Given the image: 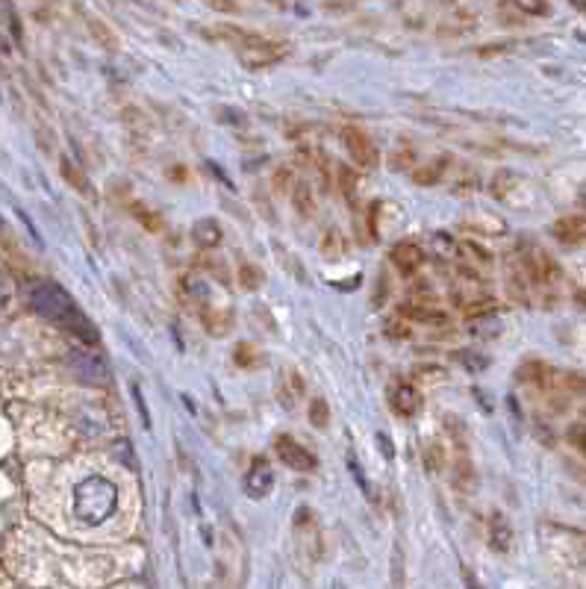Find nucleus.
Returning <instances> with one entry per match:
<instances>
[{
	"label": "nucleus",
	"instance_id": "23",
	"mask_svg": "<svg viewBox=\"0 0 586 589\" xmlns=\"http://www.w3.org/2000/svg\"><path fill=\"white\" fill-rule=\"evenodd\" d=\"M454 168H457V174H454V177H445V180H451L454 192H460V195H472L480 183L478 171H472V168H466V165H460V162H454Z\"/></svg>",
	"mask_w": 586,
	"mask_h": 589
},
{
	"label": "nucleus",
	"instance_id": "5",
	"mask_svg": "<svg viewBox=\"0 0 586 589\" xmlns=\"http://www.w3.org/2000/svg\"><path fill=\"white\" fill-rule=\"evenodd\" d=\"M274 454H277V460L286 466V469H295V472H316V466H319V460H316V454L313 451H307L295 436H286V433H280V436H274Z\"/></svg>",
	"mask_w": 586,
	"mask_h": 589
},
{
	"label": "nucleus",
	"instance_id": "13",
	"mask_svg": "<svg viewBox=\"0 0 586 589\" xmlns=\"http://www.w3.org/2000/svg\"><path fill=\"white\" fill-rule=\"evenodd\" d=\"M404 319H410V322H422V324H448L451 322V316L442 310V307H436V304H404L401 310H398Z\"/></svg>",
	"mask_w": 586,
	"mask_h": 589
},
{
	"label": "nucleus",
	"instance_id": "36",
	"mask_svg": "<svg viewBox=\"0 0 586 589\" xmlns=\"http://www.w3.org/2000/svg\"><path fill=\"white\" fill-rule=\"evenodd\" d=\"M460 360H463V366H466L469 372H483V369H486V363H489L486 357H472L469 351H460Z\"/></svg>",
	"mask_w": 586,
	"mask_h": 589
},
{
	"label": "nucleus",
	"instance_id": "9",
	"mask_svg": "<svg viewBox=\"0 0 586 589\" xmlns=\"http://www.w3.org/2000/svg\"><path fill=\"white\" fill-rule=\"evenodd\" d=\"M551 236L560 242V245H569V248H578L586 242V215H563L551 224Z\"/></svg>",
	"mask_w": 586,
	"mask_h": 589
},
{
	"label": "nucleus",
	"instance_id": "30",
	"mask_svg": "<svg viewBox=\"0 0 586 589\" xmlns=\"http://www.w3.org/2000/svg\"><path fill=\"white\" fill-rule=\"evenodd\" d=\"M310 422H313V428L319 430H324L330 425V407H327L324 398H313V401H310Z\"/></svg>",
	"mask_w": 586,
	"mask_h": 589
},
{
	"label": "nucleus",
	"instance_id": "34",
	"mask_svg": "<svg viewBox=\"0 0 586 589\" xmlns=\"http://www.w3.org/2000/svg\"><path fill=\"white\" fill-rule=\"evenodd\" d=\"M569 442L575 445V451L581 454L586 460V422H581V425H572L569 428Z\"/></svg>",
	"mask_w": 586,
	"mask_h": 589
},
{
	"label": "nucleus",
	"instance_id": "26",
	"mask_svg": "<svg viewBox=\"0 0 586 589\" xmlns=\"http://www.w3.org/2000/svg\"><path fill=\"white\" fill-rule=\"evenodd\" d=\"M425 469L430 475H439L445 469V448L439 442H427L425 445Z\"/></svg>",
	"mask_w": 586,
	"mask_h": 589
},
{
	"label": "nucleus",
	"instance_id": "3",
	"mask_svg": "<svg viewBox=\"0 0 586 589\" xmlns=\"http://www.w3.org/2000/svg\"><path fill=\"white\" fill-rule=\"evenodd\" d=\"M118 504V489L107 478H86L74 489V516L86 525H98L112 516Z\"/></svg>",
	"mask_w": 586,
	"mask_h": 589
},
{
	"label": "nucleus",
	"instance_id": "33",
	"mask_svg": "<svg viewBox=\"0 0 586 589\" xmlns=\"http://www.w3.org/2000/svg\"><path fill=\"white\" fill-rule=\"evenodd\" d=\"M295 183H298V180H295L292 168H286V165H283V168H277V171H274V189H277L280 195H292Z\"/></svg>",
	"mask_w": 586,
	"mask_h": 589
},
{
	"label": "nucleus",
	"instance_id": "8",
	"mask_svg": "<svg viewBox=\"0 0 586 589\" xmlns=\"http://www.w3.org/2000/svg\"><path fill=\"white\" fill-rule=\"evenodd\" d=\"M389 404H392V410H395V416H401V419H413L419 410H422V404H425V398H422V392L413 386V383H395L392 389H389Z\"/></svg>",
	"mask_w": 586,
	"mask_h": 589
},
{
	"label": "nucleus",
	"instance_id": "14",
	"mask_svg": "<svg viewBox=\"0 0 586 589\" xmlns=\"http://www.w3.org/2000/svg\"><path fill=\"white\" fill-rule=\"evenodd\" d=\"M451 157H436V160L425 162V165H419V168H413V183L416 186H436V183H442L445 180V174H448V168H451Z\"/></svg>",
	"mask_w": 586,
	"mask_h": 589
},
{
	"label": "nucleus",
	"instance_id": "19",
	"mask_svg": "<svg viewBox=\"0 0 586 589\" xmlns=\"http://www.w3.org/2000/svg\"><path fill=\"white\" fill-rule=\"evenodd\" d=\"M451 478H454V486L460 489V492H469V489H475V466H472V460H469V454H466V448L457 454V460L451 463Z\"/></svg>",
	"mask_w": 586,
	"mask_h": 589
},
{
	"label": "nucleus",
	"instance_id": "10",
	"mask_svg": "<svg viewBox=\"0 0 586 589\" xmlns=\"http://www.w3.org/2000/svg\"><path fill=\"white\" fill-rule=\"evenodd\" d=\"M274 486V469L268 463L266 457H254L251 460V469L245 472V492L251 498H266Z\"/></svg>",
	"mask_w": 586,
	"mask_h": 589
},
{
	"label": "nucleus",
	"instance_id": "40",
	"mask_svg": "<svg viewBox=\"0 0 586 589\" xmlns=\"http://www.w3.org/2000/svg\"><path fill=\"white\" fill-rule=\"evenodd\" d=\"M377 215H380V204H372V210H369V230H372V236H377Z\"/></svg>",
	"mask_w": 586,
	"mask_h": 589
},
{
	"label": "nucleus",
	"instance_id": "38",
	"mask_svg": "<svg viewBox=\"0 0 586 589\" xmlns=\"http://www.w3.org/2000/svg\"><path fill=\"white\" fill-rule=\"evenodd\" d=\"M9 301H12V289H9V280L0 274V313L9 307Z\"/></svg>",
	"mask_w": 586,
	"mask_h": 589
},
{
	"label": "nucleus",
	"instance_id": "28",
	"mask_svg": "<svg viewBox=\"0 0 586 589\" xmlns=\"http://www.w3.org/2000/svg\"><path fill=\"white\" fill-rule=\"evenodd\" d=\"M133 213H136L139 224H142L148 233H162V230H165V221H162V215H157L154 210H148V207L136 204V207H133Z\"/></svg>",
	"mask_w": 586,
	"mask_h": 589
},
{
	"label": "nucleus",
	"instance_id": "15",
	"mask_svg": "<svg viewBox=\"0 0 586 589\" xmlns=\"http://www.w3.org/2000/svg\"><path fill=\"white\" fill-rule=\"evenodd\" d=\"M486 536H489V545L492 551H510V542H513V531H510V522L504 513H492L489 516V525H486Z\"/></svg>",
	"mask_w": 586,
	"mask_h": 589
},
{
	"label": "nucleus",
	"instance_id": "17",
	"mask_svg": "<svg viewBox=\"0 0 586 589\" xmlns=\"http://www.w3.org/2000/svg\"><path fill=\"white\" fill-rule=\"evenodd\" d=\"M221 227H218V221L215 218H201V221H195V227H192V242L201 248V251H213L221 245Z\"/></svg>",
	"mask_w": 586,
	"mask_h": 589
},
{
	"label": "nucleus",
	"instance_id": "7",
	"mask_svg": "<svg viewBox=\"0 0 586 589\" xmlns=\"http://www.w3.org/2000/svg\"><path fill=\"white\" fill-rule=\"evenodd\" d=\"M292 531H295V545H298L301 557L304 560H319L321 534L319 525H316V513L310 507H298Z\"/></svg>",
	"mask_w": 586,
	"mask_h": 589
},
{
	"label": "nucleus",
	"instance_id": "24",
	"mask_svg": "<svg viewBox=\"0 0 586 589\" xmlns=\"http://www.w3.org/2000/svg\"><path fill=\"white\" fill-rule=\"evenodd\" d=\"M236 280H239V286H242V289L257 292V289L263 286L266 274H263V268H257L254 263H242V266H239V274H236Z\"/></svg>",
	"mask_w": 586,
	"mask_h": 589
},
{
	"label": "nucleus",
	"instance_id": "31",
	"mask_svg": "<svg viewBox=\"0 0 586 589\" xmlns=\"http://www.w3.org/2000/svg\"><path fill=\"white\" fill-rule=\"evenodd\" d=\"M257 363H260V351H257V345H251V342H239V348H236V366L251 369V366H257Z\"/></svg>",
	"mask_w": 586,
	"mask_h": 589
},
{
	"label": "nucleus",
	"instance_id": "25",
	"mask_svg": "<svg viewBox=\"0 0 586 589\" xmlns=\"http://www.w3.org/2000/svg\"><path fill=\"white\" fill-rule=\"evenodd\" d=\"M304 157L313 162V168L319 171L321 189H324V192H330V186H333V165H330V160H327L321 151H307Z\"/></svg>",
	"mask_w": 586,
	"mask_h": 589
},
{
	"label": "nucleus",
	"instance_id": "32",
	"mask_svg": "<svg viewBox=\"0 0 586 589\" xmlns=\"http://www.w3.org/2000/svg\"><path fill=\"white\" fill-rule=\"evenodd\" d=\"M557 383L569 392V395H586V377L581 372H566L557 377Z\"/></svg>",
	"mask_w": 586,
	"mask_h": 589
},
{
	"label": "nucleus",
	"instance_id": "6",
	"mask_svg": "<svg viewBox=\"0 0 586 589\" xmlns=\"http://www.w3.org/2000/svg\"><path fill=\"white\" fill-rule=\"evenodd\" d=\"M342 145H345L348 157L357 162V168H377L380 151H377L374 139L366 130H360V127H354V124L342 127Z\"/></svg>",
	"mask_w": 586,
	"mask_h": 589
},
{
	"label": "nucleus",
	"instance_id": "21",
	"mask_svg": "<svg viewBox=\"0 0 586 589\" xmlns=\"http://www.w3.org/2000/svg\"><path fill=\"white\" fill-rule=\"evenodd\" d=\"M336 180H339V192L345 195V201L351 207H357V198H360V177L351 165H336Z\"/></svg>",
	"mask_w": 586,
	"mask_h": 589
},
{
	"label": "nucleus",
	"instance_id": "37",
	"mask_svg": "<svg viewBox=\"0 0 586 589\" xmlns=\"http://www.w3.org/2000/svg\"><path fill=\"white\" fill-rule=\"evenodd\" d=\"M65 177L80 189V192H89V186H86V177L80 174V171H71V165H65Z\"/></svg>",
	"mask_w": 586,
	"mask_h": 589
},
{
	"label": "nucleus",
	"instance_id": "11",
	"mask_svg": "<svg viewBox=\"0 0 586 589\" xmlns=\"http://www.w3.org/2000/svg\"><path fill=\"white\" fill-rule=\"evenodd\" d=\"M525 189H528V180L513 171H498L492 177V198L501 204H519L516 192H525Z\"/></svg>",
	"mask_w": 586,
	"mask_h": 589
},
{
	"label": "nucleus",
	"instance_id": "35",
	"mask_svg": "<svg viewBox=\"0 0 586 589\" xmlns=\"http://www.w3.org/2000/svg\"><path fill=\"white\" fill-rule=\"evenodd\" d=\"M516 9L528 18V15H536V18H545L548 12H551V6L548 3H533V0H522V3H516Z\"/></svg>",
	"mask_w": 586,
	"mask_h": 589
},
{
	"label": "nucleus",
	"instance_id": "18",
	"mask_svg": "<svg viewBox=\"0 0 586 589\" xmlns=\"http://www.w3.org/2000/svg\"><path fill=\"white\" fill-rule=\"evenodd\" d=\"M519 380L533 383V386H539V389H548V386H554V383H557L554 369H551L548 363H542V360H531V363H525V366L519 369Z\"/></svg>",
	"mask_w": 586,
	"mask_h": 589
},
{
	"label": "nucleus",
	"instance_id": "29",
	"mask_svg": "<svg viewBox=\"0 0 586 589\" xmlns=\"http://www.w3.org/2000/svg\"><path fill=\"white\" fill-rule=\"evenodd\" d=\"M342 236L336 233V230H324V236H321V254L324 257H330V260H336V257H342Z\"/></svg>",
	"mask_w": 586,
	"mask_h": 589
},
{
	"label": "nucleus",
	"instance_id": "1",
	"mask_svg": "<svg viewBox=\"0 0 586 589\" xmlns=\"http://www.w3.org/2000/svg\"><path fill=\"white\" fill-rule=\"evenodd\" d=\"M27 295H30V307L42 319L59 324L62 330H68L71 336H77L86 345H98V339H101L98 327L74 304V298L59 283H54V280H36V283H30Z\"/></svg>",
	"mask_w": 586,
	"mask_h": 589
},
{
	"label": "nucleus",
	"instance_id": "39",
	"mask_svg": "<svg viewBox=\"0 0 586 589\" xmlns=\"http://www.w3.org/2000/svg\"><path fill=\"white\" fill-rule=\"evenodd\" d=\"M413 165V151L407 148V151H398L395 157H392V168H410Z\"/></svg>",
	"mask_w": 586,
	"mask_h": 589
},
{
	"label": "nucleus",
	"instance_id": "4",
	"mask_svg": "<svg viewBox=\"0 0 586 589\" xmlns=\"http://www.w3.org/2000/svg\"><path fill=\"white\" fill-rule=\"evenodd\" d=\"M519 266L528 277V286H536L542 292H554L563 280V271L554 263V257L545 248H539L536 242H525L519 248Z\"/></svg>",
	"mask_w": 586,
	"mask_h": 589
},
{
	"label": "nucleus",
	"instance_id": "22",
	"mask_svg": "<svg viewBox=\"0 0 586 589\" xmlns=\"http://www.w3.org/2000/svg\"><path fill=\"white\" fill-rule=\"evenodd\" d=\"M289 198H292V204H295V210H298L301 218H313L316 215V198H313V189H310L307 180H298Z\"/></svg>",
	"mask_w": 586,
	"mask_h": 589
},
{
	"label": "nucleus",
	"instance_id": "2",
	"mask_svg": "<svg viewBox=\"0 0 586 589\" xmlns=\"http://www.w3.org/2000/svg\"><path fill=\"white\" fill-rule=\"evenodd\" d=\"M204 36L210 42H221V45H230L239 62L251 71H263V68H271L277 65L280 59H286L289 48L283 42H271V39H263L260 33H251V30H242V27H233V24H218V27H210L204 30Z\"/></svg>",
	"mask_w": 586,
	"mask_h": 589
},
{
	"label": "nucleus",
	"instance_id": "16",
	"mask_svg": "<svg viewBox=\"0 0 586 589\" xmlns=\"http://www.w3.org/2000/svg\"><path fill=\"white\" fill-rule=\"evenodd\" d=\"M307 386H304V377L298 375L295 369H286L283 377H280V386H277V395H280V404L283 407H295L298 398H304Z\"/></svg>",
	"mask_w": 586,
	"mask_h": 589
},
{
	"label": "nucleus",
	"instance_id": "41",
	"mask_svg": "<svg viewBox=\"0 0 586 589\" xmlns=\"http://www.w3.org/2000/svg\"><path fill=\"white\" fill-rule=\"evenodd\" d=\"M466 587H469V589H480L478 578H475V575H472L469 569H466Z\"/></svg>",
	"mask_w": 586,
	"mask_h": 589
},
{
	"label": "nucleus",
	"instance_id": "42",
	"mask_svg": "<svg viewBox=\"0 0 586 589\" xmlns=\"http://www.w3.org/2000/svg\"><path fill=\"white\" fill-rule=\"evenodd\" d=\"M0 227H3V218H0Z\"/></svg>",
	"mask_w": 586,
	"mask_h": 589
},
{
	"label": "nucleus",
	"instance_id": "20",
	"mask_svg": "<svg viewBox=\"0 0 586 589\" xmlns=\"http://www.w3.org/2000/svg\"><path fill=\"white\" fill-rule=\"evenodd\" d=\"M201 322L207 327V333L213 336H227L230 327H233V313L230 310H218V307H204L201 310Z\"/></svg>",
	"mask_w": 586,
	"mask_h": 589
},
{
	"label": "nucleus",
	"instance_id": "27",
	"mask_svg": "<svg viewBox=\"0 0 586 589\" xmlns=\"http://www.w3.org/2000/svg\"><path fill=\"white\" fill-rule=\"evenodd\" d=\"M472 230H475V233H486V236H501L504 221H501V218H495V215L478 213L475 215V221H472Z\"/></svg>",
	"mask_w": 586,
	"mask_h": 589
},
{
	"label": "nucleus",
	"instance_id": "12",
	"mask_svg": "<svg viewBox=\"0 0 586 589\" xmlns=\"http://www.w3.org/2000/svg\"><path fill=\"white\" fill-rule=\"evenodd\" d=\"M389 257H392V266L398 268L404 277H413L419 268L425 266V260H427L425 251H422L416 242H401V245H395Z\"/></svg>",
	"mask_w": 586,
	"mask_h": 589
}]
</instances>
